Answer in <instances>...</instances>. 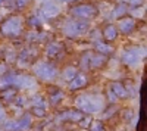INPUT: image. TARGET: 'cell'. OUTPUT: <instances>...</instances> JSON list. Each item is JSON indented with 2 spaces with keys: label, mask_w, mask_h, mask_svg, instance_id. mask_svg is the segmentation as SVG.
Wrapping results in <instances>:
<instances>
[{
  "label": "cell",
  "mask_w": 147,
  "mask_h": 131,
  "mask_svg": "<svg viewBox=\"0 0 147 131\" xmlns=\"http://www.w3.org/2000/svg\"><path fill=\"white\" fill-rule=\"evenodd\" d=\"M22 31V21L18 16H12L2 24V34L5 37H18Z\"/></svg>",
  "instance_id": "6da1fadb"
},
{
  "label": "cell",
  "mask_w": 147,
  "mask_h": 131,
  "mask_svg": "<svg viewBox=\"0 0 147 131\" xmlns=\"http://www.w3.org/2000/svg\"><path fill=\"white\" fill-rule=\"evenodd\" d=\"M34 72L37 77H40L41 80L44 81H50L56 77V66L50 62H41L38 65H35L34 66Z\"/></svg>",
  "instance_id": "7a4b0ae2"
},
{
  "label": "cell",
  "mask_w": 147,
  "mask_h": 131,
  "mask_svg": "<svg viewBox=\"0 0 147 131\" xmlns=\"http://www.w3.org/2000/svg\"><path fill=\"white\" fill-rule=\"evenodd\" d=\"M71 15H74L75 18H82V19H90L94 18L97 15V7L94 5H77L71 9Z\"/></svg>",
  "instance_id": "3957f363"
},
{
  "label": "cell",
  "mask_w": 147,
  "mask_h": 131,
  "mask_svg": "<svg viewBox=\"0 0 147 131\" xmlns=\"http://www.w3.org/2000/svg\"><path fill=\"white\" fill-rule=\"evenodd\" d=\"M88 30V24L84 21H69L65 28L63 32L68 35V37H78V35H82L85 31Z\"/></svg>",
  "instance_id": "277c9868"
},
{
  "label": "cell",
  "mask_w": 147,
  "mask_h": 131,
  "mask_svg": "<svg viewBox=\"0 0 147 131\" xmlns=\"http://www.w3.org/2000/svg\"><path fill=\"white\" fill-rule=\"evenodd\" d=\"M77 106H78V111L80 112H87V113H93V112H97L100 109V105L93 102L90 97L87 96H81L75 100Z\"/></svg>",
  "instance_id": "5b68a950"
},
{
  "label": "cell",
  "mask_w": 147,
  "mask_h": 131,
  "mask_svg": "<svg viewBox=\"0 0 147 131\" xmlns=\"http://www.w3.org/2000/svg\"><path fill=\"white\" fill-rule=\"evenodd\" d=\"M122 61L125 65H137L140 61V50L138 49H128L122 55Z\"/></svg>",
  "instance_id": "8992f818"
},
{
  "label": "cell",
  "mask_w": 147,
  "mask_h": 131,
  "mask_svg": "<svg viewBox=\"0 0 147 131\" xmlns=\"http://www.w3.org/2000/svg\"><path fill=\"white\" fill-rule=\"evenodd\" d=\"M118 28L121 30L122 34H129V32L134 31V28H136V21L131 16H125L118 22Z\"/></svg>",
  "instance_id": "52a82bcc"
},
{
  "label": "cell",
  "mask_w": 147,
  "mask_h": 131,
  "mask_svg": "<svg viewBox=\"0 0 147 131\" xmlns=\"http://www.w3.org/2000/svg\"><path fill=\"white\" fill-rule=\"evenodd\" d=\"M59 118L62 121H72V122H80L82 118H84V115H82V112H80L78 109H71V111H65L63 113H60L59 115Z\"/></svg>",
  "instance_id": "ba28073f"
},
{
  "label": "cell",
  "mask_w": 147,
  "mask_h": 131,
  "mask_svg": "<svg viewBox=\"0 0 147 131\" xmlns=\"http://www.w3.org/2000/svg\"><path fill=\"white\" fill-rule=\"evenodd\" d=\"M40 12H41L46 18H53V16H57V14H59V6H57L56 3L47 2V3H44V5L40 7Z\"/></svg>",
  "instance_id": "9c48e42d"
},
{
  "label": "cell",
  "mask_w": 147,
  "mask_h": 131,
  "mask_svg": "<svg viewBox=\"0 0 147 131\" xmlns=\"http://www.w3.org/2000/svg\"><path fill=\"white\" fill-rule=\"evenodd\" d=\"M87 77H85L84 74H77L75 77H74L71 81H69V88L71 90H80L82 87L87 86Z\"/></svg>",
  "instance_id": "30bf717a"
},
{
  "label": "cell",
  "mask_w": 147,
  "mask_h": 131,
  "mask_svg": "<svg viewBox=\"0 0 147 131\" xmlns=\"http://www.w3.org/2000/svg\"><path fill=\"white\" fill-rule=\"evenodd\" d=\"M13 86H18V87H32L34 86V80L28 75H16L15 77V82Z\"/></svg>",
  "instance_id": "8fae6325"
},
{
  "label": "cell",
  "mask_w": 147,
  "mask_h": 131,
  "mask_svg": "<svg viewBox=\"0 0 147 131\" xmlns=\"http://www.w3.org/2000/svg\"><path fill=\"white\" fill-rule=\"evenodd\" d=\"M112 93L115 94V97H119V99H127L128 97L127 88H125L124 84H121V82H112Z\"/></svg>",
  "instance_id": "7c38bea8"
},
{
  "label": "cell",
  "mask_w": 147,
  "mask_h": 131,
  "mask_svg": "<svg viewBox=\"0 0 147 131\" xmlns=\"http://www.w3.org/2000/svg\"><path fill=\"white\" fill-rule=\"evenodd\" d=\"M15 77H16V74H13V72H9V74H5V75H0V90H3V88H7V87H10V86H13Z\"/></svg>",
  "instance_id": "4fadbf2b"
},
{
  "label": "cell",
  "mask_w": 147,
  "mask_h": 131,
  "mask_svg": "<svg viewBox=\"0 0 147 131\" xmlns=\"http://www.w3.org/2000/svg\"><path fill=\"white\" fill-rule=\"evenodd\" d=\"M103 37L107 41H113L118 37V28L115 25H106L103 30Z\"/></svg>",
  "instance_id": "5bb4252c"
},
{
  "label": "cell",
  "mask_w": 147,
  "mask_h": 131,
  "mask_svg": "<svg viewBox=\"0 0 147 131\" xmlns=\"http://www.w3.org/2000/svg\"><path fill=\"white\" fill-rule=\"evenodd\" d=\"M62 49H63V46L59 44V43L49 44V47H47V56H49V57H56V56L60 53V50H62Z\"/></svg>",
  "instance_id": "9a60e30c"
},
{
  "label": "cell",
  "mask_w": 147,
  "mask_h": 131,
  "mask_svg": "<svg viewBox=\"0 0 147 131\" xmlns=\"http://www.w3.org/2000/svg\"><path fill=\"white\" fill-rule=\"evenodd\" d=\"M16 124H18V130H27L31 125V115L30 113H24L21 116V120L16 121Z\"/></svg>",
  "instance_id": "2e32d148"
},
{
  "label": "cell",
  "mask_w": 147,
  "mask_h": 131,
  "mask_svg": "<svg viewBox=\"0 0 147 131\" xmlns=\"http://www.w3.org/2000/svg\"><path fill=\"white\" fill-rule=\"evenodd\" d=\"M105 56L103 55H96V56H90V66L91 68H100L105 63Z\"/></svg>",
  "instance_id": "e0dca14e"
},
{
  "label": "cell",
  "mask_w": 147,
  "mask_h": 131,
  "mask_svg": "<svg viewBox=\"0 0 147 131\" xmlns=\"http://www.w3.org/2000/svg\"><path fill=\"white\" fill-rule=\"evenodd\" d=\"M77 74H78L77 69L72 68V66H69V68H66V69L63 71V80H65V81H71Z\"/></svg>",
  "instance_id": "ac0fdd59"
},
{
  "label": "cell",
  "mask_w": 147,
  "mask_h": 131,
  "mask_svg": "<svg viewBox=\"0 0 147 131\" xmlns=\"http://www.w3.org/2000/svg\"><path fill=\"white\" fill-rule=\"evenodd\" d=\"M96 49L99 50V53H103V55H109L112 52V47L105 44V43H96Z\"/></svg>",
  "instance_id": "d6986e66"
},
{
  "label": "cell",
  "mask_w": 147,
  "mask_h": 131,
  "mask_svg": "<svg viewBox=\"0 0 147 131\" xmlns=\"http://www.w3.org/2000/svg\"><path fill=\"white\" fill-rule=\"evenodd\" d=\"M125 14H127V6H125V3H119L118 7L113 10V16H115V18H119L121 15H125Z\"/></svg>",
  "instance_id": "ffe728a7"
},
{
  "label": "cell",
  "mask_w": 147,
  "mask_h": 131,
  "mask_svg": "<svg viewBox=\"0 0 147 131\" xmlns=\"http://www.w3.org/2000/svg\"><path fill=\"white\" fill-rule=\"evenodd\" d=\"M90 131H106V130H105L103 122H100V121H94V122L91 124V127H90Z\"/></svg>",
  "instance_id": "44dd1931"
},
{
  "label": "cell",
  "mask_w": 147,
  "mask_h": 131,
  "mask_svg": "<svg viewBox=\"0 0 147 131\" xmlns=\"http://www.w3.org/2000/svg\"><path fill=\"white\" fill-rule=\"evenodd\" d=\"M32 115L38 116V118H43L46 115V108H40V106H34L32 108Z\"/></svg>",
  "instance_id": "7402d4cb"
},
{
  "label": "cell",
  "mask_w": 147,
  "mask_h": 131,
  "mask_svg": "<svg viewBox=\"0 0 147 131\" xmlns=\"http://www.w3.org/2000/svg\"><path fill=\"white\" fill-rule=\"evenodd\" d=\"M15 94H16V90L10 88V90H5V91L2 93V97H3V99H6V100H9V99H13Z\"/></svg>",
  "instance_id": "603a6c76"
},
{
  "label": "cell",
  "mask_w": 147,
  "mask_h": 131,
  "mask_svg": "<svg viewBox=\"0 0 147 131\" xmlns=\"http://www.w3.org/2000/svg\"><path fill=\"white\" fill-rule=\"evenodd\" d=\"M5 130L6 131H18V124L16 121H9L5 124Z\"/></svg>",
  "instance_id": "cb8c5ba5"
},
{
  "label": "cell",
  "mask_w": 147,
  "mask_h": 131,
  "mask_svg": "<svg viewBox=\"0 0 147 131\" xmlns=\"http://www.w3.org/2000/svg\"><path fill=\"white\" fill-rule=\"evenodd\" d=\"M62 97H63V94L60 93V91H57V94H53V96L50 97V102H52V105H57L60 100H62Z\"/></svg>",
  "instance_id": "d4e9b609"
},
{
  "label": "cell",
  "mask_w": 147,
  "mask_h": 131,
  "mask_svg": "<svg viewBox=\"0 0 147 131\" xmlns=\"http://www.w3.org/2000/svg\"><path fill=\"white\" fill-rule=\"evenodd\" d=\"M28 25H30V27H38V25H40V19L37 18V16H31V18L28 19Z\"/></svg>",
  "instance_id": "484cf974"
},
{
  "label": "cell",
  "mask_w": 147,
  "mask_h": 131,
  "mask_svg": "<svg viewBox=\"0 0 147 131\" xmlns=\"http://www.w3.org/2000/svg\"><path fill=\"white\" fill-rule=\"evenodd\" d=\"M34 106H40V108H46V102H44V99H41L40 96H37V97L34 99Z\"/></svg>",
  "instance_id": "4316f807"
},
{
  "label": "cell",
  "mask_w": 147,
  "mask_h": 131,
  "mask_svg": "<svg viewBox=\"0 0 147 131\" xmlns=\"http://www.w3.org/2000/svg\"><path fill=\"white\" fill-rule=\"evenodd\" d=\"M132 116H134V112H132L131 109H125V111H124V120H125V121H131Z\"/></svg>",
  "instance_id": "83f0119b"
},
{
  "label": "cell",
  "mask_w": 147,
  "mask_h": 131,
  "mask_svg": "<svg viewBox=\"0 0 147 131\" xmlns=\"http://www.w3.org/2000/svg\"><path fill=\"white\" fill-rule=\"evenodd\" d=\"M28 2H30V0H18L16 6H18V7H25V6L28 5Z\"/></svg>",
  "instance_id": "f1b7e54d"
},
{
  "label": "cell",
  "mask_w": 147,
  "mask_h": 131,
  "mask_svg": "<svg viewBox=\"0 0 147 131\" xmlns=\"http://www.w3.org/2000/svg\"><path fill=\"white\" fill-rule=\"evenodd\" d=\"M5 118V112H3V109H2V106H0V121H2Z\"/></svg>",
  "instance_id": "f546056e"
},
{
  "label": "cell",
  "mask_w": 147,
  "mask_h": 131,
  "mask_svg": "<svg viewBox=\"0 0 147 131\" xmlns=\"http://www.w3.org/2000/svg\"><path fill=\"white\" fill-rule=\"evenodd\" d=\"M16 103H18V105H24V99H18Z\"/></svg>",
  "instance_id": "4dcf8cb0"
},
{
  "label": "cell",
  "mask_w": 147,
  "mask_h": 131,
  "mask_svg": "<svg viewBox=\"0 0 147 131\" xmlns=\"http://www.w3.org/2000/svg\"><path fill=\"white\" fill-rule=\"evenodd\" d=\"M60 2H71V0H60Z\"/></svg>",
  "instance_id": "1f68e13d"
}]
</instances>
